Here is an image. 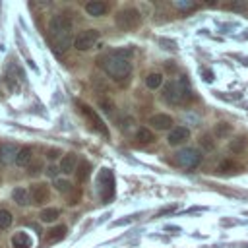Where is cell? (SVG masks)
Segmentation results:
<instances>
[{"instance_id":"cell-1","label":"cell","mask_w":248,"mask_h":248,"mask_svg":"<svg viewBox=\"0 0 248 248\" xmlns=\"http://www.w3.org/2000/svg\"><path fill=\"white\" fill-rule=\"evenodd\" d=\"M99 66L112 78V79H124L132 74V64L128 60V56L122 50H114L108 52L105 56L99 58Z\"/></svg>"},{"instance_id":"cell-2","label":"cell","mask_w":248,"mask_h":248,"mask_svg":"<svg viewBox=\"0 0 248 248\" xmlns=\"http://www.w3.org/2000/svg\"><path fill=\"white\" fill-rule=\"evenodd\" d=\"M48 35L56 50H66L74 39H72V21L66 16H54L48 23Z\"/></svg>"},{"instance_id":"cell-3","label":"cell","mask_w":248,"mask_h":248,"mask_svg":"<svg viewBox=\"0 0 248 248\" xmlns=\"http://www.w3.org/2000/svg\"><path fill=\"white\" fill-rule=\"evenodd\" d=\"M163 97L167 103L170 105H180L184 101L190 99V89H188V81L182 78L178 81H169L165 85V91H163Z\"/></svg>"},{"instance_id":"cell-4","label":"cell","mask_w":248,"mask_h":248,"mask_svg":"<svg viewBox=\"0 0 248 248\" xmlns=\"http://www.w3.org/2000/svg\"><path fill=\"white\" fill-rule=\"evenodd\" d=\"M97 190H99V198L103 203H107L112 194H114V176L110 169H103L97 176Z\"/></svg>"},{"instance_id":"cell-5","label":"cell","mask_w":248,"mask_h":248,"mask_svg":"<svg viewBox=\"0 0 248 248\" xmlns=\"http://www.w3.org/2000/svg\"><path fill=\"white\" fill-rule=\"evenodd\" d=\"M116 25L124 31H132V29H138L141 25V16L136 8H126V10H120L116 14Z\"/></svg>"},{"instance_id":"cell-6","label":"cell","mask_w":248,"mask_h":248,"mask_svg":"<svg viewBox=\"0 0 248 248\" xmlns=\"http://www.w3.org/2000/svg\"><path fill=\"white\" fill-rule=\"evenodd\" d=\"M202 161V153L194 147H184L174 155V163L182 169H194L196 165H200Z\"/></svg>"},{"instance_id":"cell-7","label":"cell","mask_w":248,"mask_h":248,"mask_svg":"<svg viewBox=\"0 0 248 248\" xmlns=\"http://www.w3.org/2000/svg\"><path fill=\"white\" fill-rule=\"evenodd\" d=\"M99 35L101 33L97 29H85V31L78 33V37L74 39V46L78 50H87V48H91L99 41Z\"/></svg>"},{"instance_id":"cell-8","label":"cell","mask_w":248,"mask_h":248,"mask_svg":"<svg viewBox=\"0 0 248 248\" xmlns=\"http://www.w3.org/2000/svg\"><path fill=\"white\" fill-rule=\"evenodd\" d=\"M29 196H31V202L37 203V205H43L45 202H48V186L46 184H31L29 188Z\"/></svg>"},{"instance_id":"cell-9","label":"cell","mask_w":248,"mask_h":248,"mask_svg":"<svg viewBox=\"0 0 248 248\" xmlns=\"http://www.w3.org/2000/svg\"><path fill=\"white\" fill-rule=\"evenodd\" d=\"M188 138H190V130H188L186 126H176V128L170 130L167 141H169V145H180V143H184Z\"/></svg>"},{"instance_id":"cell-10","label":"cell","mask_w":248,"mask_h":248,"mask_svg":"<svg viewBox=\"0 0 248 248\" xmlns=\"http://www.w3.org/2000/svg\"><path fill=\"white\" fill-rule=\"evenodd\" d=\"M149 124L155 128V130H169L172 126V118L169 114H153L149 118Z\"/></svg>"},{"instance_id":"cell-11","label":"cell","mask_w":248,"mask_h":248,"mask_svg":"<svg viewBox=\"0 0 248 248\" xmlns=\"http://www.w3.org/2000/svg\"><path fill=\"white\" fill-rule=\"evenodd\" d=\"M64 236H66V227H64V225H56V227H52V229L46 232L45 242H46V244H56V242H60Z\"/></svg>"},{"instance_id":"cell-12","label":"cell","mask_w":248,"mask_h":248,"mask_svg":"<svg viewBox=\"0 0 248 248\" xmlns=\"http://www.w3.org/2000/svg\"><path fill=\"white\" fill-rule=\"evenodd\" d=\"M17 151H19V149H16V145L4 143V145L0 147V161H2V163H12V161H16Z\"/></svg>"},{"instance_id":"cell-13","label":"cell","mask_w":248,"mask_h":248,"mask_svg":"<svg viewBox=\"0 0 248 248\" xmlns=\"http://www.w3.org/2000/svg\"><path fill=\"white\" fill-rule=\"evenodd\" d=\"M12 246L14 248H31V236L23 231H17L14 236H12Z\"/></svg>"},{"instance_id":"cell-14","label":"cell","mask_w":248,"mask_h":248,"mask_svg":"<svg viewBox=\"0 0 248 248\" xmlns=\"http://www.w3.org/2000/svg\"><path fill=\"white\" fill-rule=\"evenodd\" d=\"M81 112H83V114H85V116H87V118H89V120L93 122V126H95V128H97V130H99L101 134H105V136L108 134V132H107V128L103 126V122L99 120V116H97V114H95V112H93V110H91L89 107H85V105H81Z\"/></svg>"},{"instance_id":"cell-15","label":"cell","mask_w":248,"mask_h":248,"mask_svg":"<svg viewBox=\"0 0 248 248\" xmlns=\"http://www.w3.org/2000/svg\"><path fill=\"white\" fill-rule=\"evenodd\" d=\"M60 170H62L64 174H72V172L76 170V155H74V153H68V155L62 157V161H60Z\"/></svg>"},{"instance_id":"cell-16","label":"cell","mask_w":248,"mask_h":248,"mask_svg":"<svg viewBox=\"0 0 248 248\" xmlns=\"http://www.w3.org/2000/svg\"><path fill=\"white\" fill-rule=\"evenodd\" d=\"M85 12L89 16H93V17H99V16H103L107 12V4H103V2H87L85 4Z\"/></svg>"},{"instance_id":"cell-17","label":"cell","mask_w":248,"mask_h":248,"mask_svg":"<svg viewBox=\"0 0 248 248\" xmlns=\"http://www.w3.org/2000/svg\"><path fill=\"white\" fill-rule=\"evenodd\" d=\"M31 155H33L31 147H21V149L17 151L16 165H19V167H29V163H31Z\"/></svg>"},{"instance_id":"cell-18","label":"cell","mask_w":248,"mask_h":248,"mask_svg":"<svg viewBox=\"0 0 248 248\" xmlns=\"http://www.w3.org/2000/svg\"><path fill=\"white\" fill-rule=\"evenodd\" d=\"M12 198H14V202H16L17 205H27L29 200H31L29 190H25V188H16V190L12 192Z\"/></svg>"},{"instance_id":"cell-19","label":"cell","mask_w":248,"mask_h":248,"mask_svg":"<svg viewBox=\"0 0 248 248\" xmlns=\"http://www.w3.org/2000/svg\"><path fill=\"white\" fill-rule=\"evenodd\" d=\"M153 140H155V136H153V132L147 130V128H140V130L136 132V141H138L140 145H147V143H151Z\"/></svg>"},{"instance_id":"cell-20","label":"cell","mask_w":248,"mask_h":248,"mask_svg":"<svg viewBox=\"0 0 248 248\" xmlns=\"http://www.w3.org/2000/svg\"><path fill=\"white\" fill-rule=\"evenodd\" d=\"M58 215H60V211H58L56 207H46V209H43V211L39 213V219H41L43 223H52V221L58 219Z\"/></svg>"},{"instance_id":"cell-21","label":"cell","mask_w":248,"mask_h":248,"mask_svg":"<svg viewBox=\"0 0 248 248\" xmlns=\"http://www.w3.org/2000/svg\"><path fill=\"white\" fill-rule=\"evenodd\" d=\"M161 83H163V76L157 74V72H153V74H149V76L145 78V85H147L149 89H157V87H161Z\"/></svg>"},{"instance_id":"cell-22","label":"cell","mask_w":248,"mask_h":248,"mask_svg":"<svg viewBox=\"0 0 248 248\" xmlns=\"http://www.w3.org/2000/svg\"><path fill=\"white\" fill-rule=\"evenodd\" d=\"M89 174H91V165L87 161H81L79 167H78V180L79 182H85L89 178Z\"/></svg>"},{"instance_id":"cell-23","label":"cell","mask_w":248,"mask_h":248,"mask_svg":"<svg viewBox=\"0 0 248 248\" xmlns=\"http://www.w3.org/2000/svg\"><path fill=\"white\" fill-rule=\"evenodd\" d=\"M217 170H219V172H236V170H240V167H238V163L227 159V161H223V163L219 165Z\"/></svg>"},{"instance_id":"cell-24","label":"cell","mask_w":248,"mask_h":248,"mask_svg":"<svg viewBox=\"0 0 248 248\" xmlns=\"http://www.w3.org/2000/svg\"><path fill=\"white\" fill-rule=\"evenodd\" d=\"M54 188H56L60 194H68V196L74 192L72 184H70L68 180H60V178H56V180H54Z\"/></svg>"},{"instance_id":"cell-25","label":"cell","mask_w":248,"mask_h":248,"mask_svg":"<svg viewBox=\"0 0 248 248\" xmlns=\"http://www.w3.org/2000/svg\"><path fill=\"white\" fill-rule=\"evenodd\" d=\"M12 225V213L8 209H0V229H8Z\"/></svg>"},{"instance_id":"cell-26","label":"cell","mask_w":248,"mask_h":248,"mask_svg":"<svg viewBox=\"0 0 248 248\" xmlns=\"http://www.w3.org/2000/svg\"><path fill=\"white\" fill-rule=\"evenodd\" d=\"M246 149V138H236L231 141V151H244Z\"/></svg>"},{"instance_id":"cell-27","label":"cell","mask_w":248,"mask_h":248,"mask_svg":"<svg viewBox=\"0 0 248 248\" xmlns=\"http://www.w3.org/2000/svg\"><path fill=\"white\" fill-rule=\"evenodd\" d=\"M200 143H202L203 149H213V145H215V141H213V138H211L209 134H203V136L200 138Z\"/></svg>"},{"instance_id":"cell-28","label":"cell","mask_w":248,"mask_h":248,"mask_svg":"<svg viewBox=\"0 0 248 248\" xmlns=\"http://www.w3.org/2000/svg\"><path fill=\"white\" fill-rule=\"evenodd\" d=\"M231 132V126L227 124V122H219L217 126H215V136H225V134H229Z\"/></svg>"},{"instance_id":"cell-29","label":"cell","mask_w":248,"mask_h":248,"mask_svg":"<svg viewBox=\"0 0 248 248\" xmlns=\"http://www.w3.org/2000/svg\"><path fill=\"white\" fill-rule=\"evenodd\" d=\"M43 170V161H33V163H29V167H27V172L29 174H39Z\"/></svg>"},{"instance_id":"cell-30","label":"cell","mask_w":248,"mask_h":248,"mask_svg":"<svg viewBox=\"0 0 248 248\" xmlns=\"http://www.w3.org/2000/svg\"><path fill=\"white\" fill-rule=\"evenodd\" d=\"M101 107H103V110H105V112H108V114H112V112H114V103H112V101L101 99Z\"/></svg>"},{"instance_id":"cell-31","label":"cell","mask_w":248,"mask_h":248,"mask_svg":"<svg viewBox=\"0 0 248 248\" xmlns=\"http://www.w3.org/2000/svg\"><path fill=\"white\" fill-rule=\"evenodd\" d=\"M227 8L236 10V12H242V10H248V4H246V2H234V4H229Z\"/></svg>"},{"instance_id":"cell-32","label":"cell","mask_w":248,"mask_h":248,"mask_svg":"<svg viewBox=\"0 0 248 248\" xmlns=\"http://www.w3.org/2000/svg\"><path fill=\"white\" fill-rule=\"evenodd\" d=\"M159 45H161L163 48H169V50H172V48L176 46V43H174V41H169V39H159Z\"/></svg>"},{"instance_id":"cell-33","label":"cell","mask_w":248,"mask_h":248,"mask_svg":"<svg viewBox=\"0 0 248 248\" xmlns=\"http://www.w3.org/2000/svg\"><path fill=\"white\" fill-rule=\"evenodd\" d=\"M202 76H203V81H213V72L211 70L202 68Z\"/></svg>"},{"instance_id":"cell-34","label":"cell","mask_w":248,"mask_h":248,"mask_svg":"<svg viewBox=\"0 0 248 248\" xmlns=\"http://www.w3.org/2000/svg\"><path fill=\"white\" fill-rule=\"evenodd\" d=\"M78 200H79V190H74V192L70 194V198H68V203L74 205V203H78Z\"/></svg>"},{"instance_id":"cell-35","label":"cell","mask_w":248,"mask_h":248,"mask_svg":"<svg viewBox=\"0 0 248 248\" xmlns=\"http://www.w3.org/2000/svg\"><path fill=\"white\" fill-rule=\"evenodd\" d=\"M176 6H178L180 10H192V8H196L194 2H176Z\"/></svg>"},{"instance_id":"cell-36","label":"cell","mask_w":248,"mask_h":248,"mask_svg":"<svg viewBox=\"0 0 248 248\" xmlns=\"http://www.w3.org/2000/svg\"><path fill=\"white\" fill-rule=\"evenodd\" d=\"M138 215H130V217H126V219H118V221H114V227H118V225H126V223H130V221H134Z\"/></svg>"},{"instance_id":"cell-37","label":"cell","mask_w":248,"mask_h":248,"mask_svg":"<svg viewBox=\"0 0 248 248\" xmlns=\"http://www.w3.org/2000/svg\"><path fill=\"white\" fill-rule=\"evenodd\" d=\"M46 155H48V159H56V157L60 155V151H58V149H48Z\"/></svg>"},{"instance_id":"cell-38","label":"cell","mask_w":248,"mask_h":248,"mask_svg":"<svg viewBox=\"0 0 248 248\" xmlns=\"http://www.w3.org/2000/svg\"><path fill=\"white\" fill-rule=\"evenodd\" d=\"M56 172H58V169H56V167H48V169H46V174H48V176H54Z\"/></svg>"}]
</instances>
